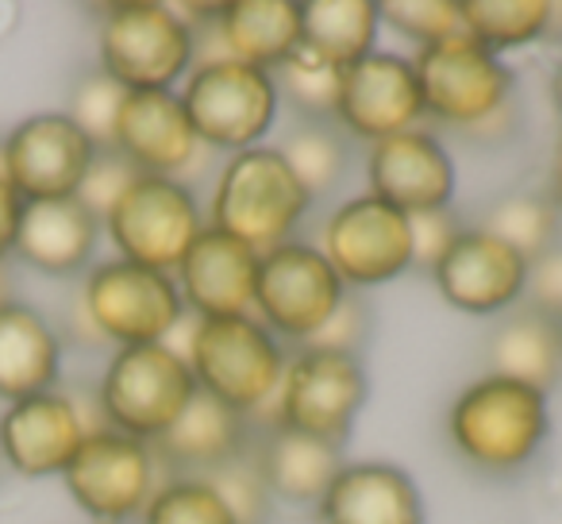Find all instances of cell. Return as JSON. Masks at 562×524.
Returning a JSON list of instances; mask_svg holds the SVG:
<instances>
[{"label": "cell", "mask_w": 562, "mask_h": 524, "mask_svg": "<svg viewBox=\"0 0 562 524\" xmlns=\"http://www.w3.org/2000/svg\"><path fill=\"white\" fill-rule=\"evenodd\" d=\"M0 174H4V150H0Z\"/></svg>", "instance_id": "45"}, {"label": "cell", "mask_w": 562, "mask_h": 524, "mask_svg": "<svg viewBox=\"0 0 562 524\" xmlns=\"http://www.w3.org/2000/svg\"><path fill=\"white\" fill-rule=\"evenodd\" d=\"M4 178L24 201L78 197L97 147L66 112H35L20 120L4 140Z\"/></svg>", "instance_id": "15"}, {"label": "cell", "mask_w": 562, "mask_h": 524, "mask_svg": "<svg viewBox=\"0 0 562 524\" xmlns=\"http://www.w3.org/2000/svg\"><path fill=\"white\" fill-rule=\"evenodd\" d=\"M370 328H374V316H370V305L359 298V293H347L344 305L331 313V321L308 339L305 347H321V352H339V355H362V344L370 339Z\"/></svg>", "instance_id": "38"}, {"label": "cell", "mask_w": 562, "mask_h": 524, "mask_svg": "<svg viewBox=\"0 0 562 524\" xmlns=\"http://www.w3.org/2000/svg\"><path fill=\"white\" fill-rule=\"evenodd\" d=\"M250 439H255V421H247L235 409L220 405L209 393L196 390V398L178 416V424L150 447H155V459L166 470V478L173 475L209 478L220 467L239 459V455H247Z\"/></svg>", "instance_id": "22"}, {"label": "cell", "mask_w": 562, "mask_h": 524, "mask_svg": "<svg viewBox=\"0 0 562 524\" xmlns=\"http://www.w3.org/2000/svg\"><path fill=\"white\" fill-rule=\"evenodd\" d=\"M551 104H554V112H559V120H562V58L554 63V70H551Z\"/></svg>", "instance_id": "42"}, {"label": "cell", "mask_w": 562, "mask_h": 524, "mask_svg": "<svg viewBox=\"0 0 562 524\" xmlns=\"http://www.w3.org/2000/svg\"><path fill=\"white\" fill-rule=\"evenodd\" d=\"M462 32L505 58V51L531 47L551 35L554 4L551 0H459Z\"/></svg>", "instance_id": "29"}, {"label": "cell", "mask_w": 562, "mask_h": 524, "mask_svg": "<svg viewBox=\"0 0 562 524\" xmlns=\"http://www.w3.org/2000/svg\"><path fill=\"white\" fill-rule=\"evenodd\" d=\"M370 398V378L362 359L321 347H297L285 363V378L270 405V421L278 428H293L316 436L324 444L344 447L355 432L362 405Z\"/></svg>", "instance_id": "9"}, {"label": "cell", "mask_w": 562, "mask_h": 524, "mask_svg": "<svg viewBox=\"0 0 562 524\" xmlns=\"http://www.w3.org/2000/svg\"><path fill=\"white\" fill-rule=\"evenodd\" d=\"M20 216H24V197L12 189V181L0 174V258L12 255L20 232Z\"/></svg>", "instance_id": "41"}, {"label": "cell", "mask_w": 562, "mask_h": 524, "mask_svg": "<svg viewBox=\"0 0 562 524\" xmlns=\"http://www.w3.org/2000/svg\"><path fill=\"white\" fill-rule=\"evenodd\" d=\"M4 301H9V298H4V293H0V305H4Z\"/></svg>", "instance_id": "46"}, {"label": "cell", "mask_w": 562, "mask_h": 524, "mask_svg": "<svg viewBox=\"0 0 562 524\" xmlns=\"http://www.w3.org/2000/svg\"><path fill=\"white\" fill-rule=\"evenodd\" d=\"M250 455H255L273 501L313 505V509L324 498V490L331 486V478L339 475V467L347 462L344 447L324 444V439L305 436V432L278 428V424H266L262 432L255 428Z\"/></svg>", "instance_id": "25"}, {"label": "cell", "mask_w": 562, "mask_h": 524, "mask_svg": "<svg viewBox=\"0 0 562 524\" xmlns=\"http://www.w3.org/2000/svg\"><path fill=\"white\" fill-rule=\"evenodd\" d=\"M490 375L551 393L562 378V324L516 305L490 332Z\"/></svg>", "instance_id": "27"}, {"label": "cell", "mask_w": 562, "mask_h": 524, "mask_svg": "<svg viewBox=\"0 0 562 524\" xmlns=\"http://www.w3.org/2000/svg\"><path fill=\"white\" fill-rule=\"evenodd\" d=\"M101 70L127 93H166L196 66V35L173 4L124 0L109 4L97 32Z\"/></svg>", "instance_id": "4"}, {"label": "cell", "mask_w": 562, "mask_h": 524, "mask_svg": "<svg viewBox=\"0 0 562 524\" xmlns=\"http://www.w3.org/2000/svg\"><path fill=\"white\" fill-rule=\"evenodd\" d=\"M413 224V267L420 270H436L439 258L451 250V243L462 235V220L454 216V209H439V212H424V216H408Z\"/></svg>", "instance_id": "39"}, {"label": "cell", "mask_w": 562, "mask_h": 524, "mask_svg": "<svg viewBox=\"0 0 562 524\" xmlns=\"http://www.w3.org/2000/svg\"><path fill=\"white\" fill-rule=\"evenodd\" d=\"M63 375V339L35 309L20 301L0 305V398L24 401L47 393Z\"/></svg>", "instance_id": "26"}, {"label": "cell", "mask_w": 562, "mask_h": 524, "mask_svg": "<svg viewBox=\"0 0 562 524\" xmlns=\"http://www.w3.org/2000/svg\"><path fill=\"white\" fill-rule=\"evenodd\" d=\"M313 204V193L297 181L281 150L262 143L224 158L204 224L266 255L281 243L297 239V227L305 224Z\"/></svg>", "instance_id": "2"}, {"label": "cell", "mask_w": 562, "mask_h": 524, "mask_svg": "<svg viewBox=\"0 0 562 524\" xmlns=\"http://www.w3.org/2000/svg\"><path fill=\"white\" fill-rule=\"evenodd\" d=\"M551 201L559 204V212H562V150H559V158H554V189H551Z\"/></svg>", "instance_id": "43"}, {"label": "cell", "mask_w": 562, "mask_h": 524, "mask_svg": "<svg viewBox=\"0 0 562 524\" xmlns=\"http://www.w3.org/2000/svg\"><path fill=\"white\" fill-rule=\"evenodd\" d=\"M139 178V170H135L132 163H127L124 155H120L116 147L109 150H97L93 163H89V174L81 178V189H78V201L86 204L93 216H109L112 204L124 197V189L132 186V181Z\"/></svg>", "instance_id": "37"}, {"label": "cell", "mask_w": 562, "mask_h": 524, "mask_svg": "<svg viewBox=\"0 0 562 524\" xmlns=\"http://www.w3.org/2000/svg\"><path fill=\"white\" fill-rule=\"evenodd\" d=\"M204 35H216L220 55L278 74L301 51V0H232Z\"/></svg>", "instance_id": "24"}, {"label": "cell", "mask_w": 562, "mask_h": 524, "mask_svg": "<svg viewBox=\"0 0 562 524\" xmlns=\"http://www.w3.org/2000/svg\"><path fill=\"white\" fill-rule=\"evenodd\" d=\"M196 398V378L186 352L173 344L116 347L97 386V405L109 428L155 444L178 424Z\"/></svg>", "instance_id": "7"}, {"label": "cell", "mask_w": 562, "mask_h": 524, "mask_svg": "<svg viewBox=\"0 0 562 524\" xmlns=\"http://www.w3.org/2000/svg\"><path fill=\"white\" fill-rule=\"evenodd\" d=\"M89 428L66 390H47L12 401L0 413V451L9 470L24 478L66 475Z\"/></svg>", "instance_id": "20"}, {"label": "cell", "mask_w": 562, "mask_h": 524, "mask_svg": "<svg viewBox=\"0 0 562 524\" xmlns=\"http://www.w3.org/2000/svg\"><path fill=\"white\" fill-rule=\"evenodd\" d=\"M424 116L459 132H482L497 124L513 104L516 70L467 32L413 51Z\"/></svg>", "instance_id": "5"}, {"label": "cell", "mask_w": 562, "mask_h": 524, "mask_svg": "<svg viewBox=\"0 0 562 524\" xmlns=\"http://www.w3.org/2000/svg\"><path fill=\"white\" fill-rule=\"evenodd\" d=\"M74 505L97 524H124L143 516L147 501L162 486L155 447L116 428L89 432L63 475Z\"/></svg>", "instance_id": "13"}, {"label": "cell", "mask_w": 562, "mask_h": 524, "mask_svg": "<svg viewBox=\"0 0 562 524\" xmlns=\"http://www.w3.org/2000/svg\"><path fill=\"white\" fill-rule=\"evenodd\" d=\"M258 255L235 235H224L204 224L173 282L186 301V313L196 321H224V316H255V286H258Z\"/></svg>", "instance_id": "19"}, {"label": "cell", "mask_w": 562, "mask_h": 524, "mask_svg": "<svg viewBox=\"0 0 562 524\" xmlns=\"http://www.w3.org/2000/svg\"><path fill=\"white\" fill-rule=\"evenodd\" d=\"M551 436V401L543 390L501 375L462 386L447 409V439L482 475H513L543 451Z\"/></svg>", "instance_id": "1"}, {"label": "cell", "mask_w": 562, "mask_h": 524, "mask_svg": "<svg viewBox=\"0 0 562 524\" xmlns=\"http://www.w3.org/2000/svg\"><path fill=\"white\" fill-rule=\"evenodd\" d=\"M78 298L104 344L116 347L170 344L173 328L186 316L173 275L135 267L127 258H109L89 270Z\"/></svg>", "instance_id": "11"}, {"label": "cell", "mask_w": 562, "mask_h": 524, "mask_svg": "<svg viewBox=\"0 0 562 524\" xmlns=\"http://www.w3.org/2000/svg\"><path fill=\"white\" fill-rule=\"evenodd\" d=\"M209 482L216 486L220 498L227 501L235 524H266L270 521L273 493H270V486H266V478H262V470H258L250 447H247V455H239L235 462L220 467L216 475H209Z\"/></svg>", "instance_id": "36"}, {"label": "cell", "mask_w": 562, "mask_h": 524, "mask_svg": "<svg viewBox=\"0 0 562 524\" xmlns=\"http://www.w3.org/2000/svg\"><path fill=\"white\" fill-rule=\"evenodd\" d=\"M439 298L467 316H505L524 301L528 258L490 235L485 227H462L431 270Z\"/></svg>", "instance_id": "16"}, {"label": "cell", "mask_w": 562, "mask_h": 524, "mask_svg": "<svg viewBox=\"0 0 562 524\" xmlns=\"http://www.w3.org/2000/svg\"><path fill=\"white\" fill-rule=\"evenodd\" d=\"M278 81L281 104H290L301 120H331L336 112V89H339V70L316 63L308 55H293L290 63L273 74Z\"/></svg>", "instance_id": "33"}, {"label": "cell", "mask_w": 562, "mask_h": 524, "mask_svg": "<svg viewBox=\"0 0 562 524\" xmlns=\"http://www.w3.org/2000/svg\"><path fill=\"white\" fill-rule=\"evenodd\" d=\"M9 475V462H4V451H0V478Z\"/></svg>", "instance_id": "44"}, {"label": "cell", "mask_w": 562, "mask_h": 524, "mask_svg": "<svg viewBox=\"0 0 562 524\" xmlns=\"http://www.w3.org/2000/svg\"><path fill=\"white\" fill-rule=\"evenodd\" d=\"M459 170L443 143L424 127L390 135L367 150V193L405 216L451 209Z\"/></svg>", "instance_id": "17"}, {"label": "cell", "mask_w": 562, "mask_h": 524, "mask_svg": "<svg viewBox=\"0 0 562 524\" xmlns=\"http://www.w3.org/2000/svg\"><path fill=\"white\" fill-rule=\"evenodd\" d=\"M178 97L212 155L216 150L220 155H239V150L262 147L281 112V93L273 74L227 55L201 58L189 70Z\"/></svg>", "instance_id": "6"}, {"label": "cell", "mask_w": 562, "mask_h": 524, "mask_svg": "<svg viewBox=\"0 0 562 524\" xmlns=\"http://www.w3.org/2000/svg\"><path fill=\"white\" fill-rule=\"evenodd\" d=\"M104 232L116 247V258L173 275L204 232V212L189 181L139 174L109 209Z\"/></svg>", "instance_id": "8"}, {"label": "cell", "mask_w": 562, "mask_h": 524, "mask_svg": "<svg viewBox=\"0 0 562 524\" xmlns=\"http://www.w3.org/2000/svg\"><path fill=\"white\" fill-rule=\"evenodd\" d=\"M378 0H301V55L347 70L378 51Z\"/></svg>", "instance_id": "28"}, {"label": "cell", "mask_w": 562, "mask_h": 524, "mask_svg": "<svg viewBox=\"0 0 562 524\" xmlns=\"http://www.w3.org/2000/svg\"><path fill=\"white\" fill-rule=\"evenodd\" d=\"M101 216L86 209L78 197H58V201H24L16 247L12 255L32 270L50 278H74L89 267L101 243Z\"/></svg>", "instance_id": "23"}, {"label": "cell", "mask_w": 562, "mask_h": 524, "mask_svg": "<svg viewBox=\"0 0 562 524\" xmlns=\"http://www.w3.org/2000/svg\"><path fill=\"white\" fill-rule=\"evenodd\" d=\"M321 255L347 290H374L413 270V224L374 193L347 197L321 227Z\"/></svg>", "instance_id": "12"}, {"label": "cell", "mask_w": 562, "mask_h": 524, "mask_svg": "<svg viewBox=\"0 0 562 524\" xmlns=\"http://www.w3.org/2000/svg\"><path fill=\"white\" fill-rule=\"evenodd\" d=\"M520 305L562 324V243L539 255L536 263H528V286H524Z\"/></svg>", "instance_id": "40"}, {"label": "cell", "mask_w": 562, "mask_h": 524, "mask_svg": "<svg viewBox=\"0 0 562 524\" xmlns=\"http://www.w3.org/2000/svg\"><path fill=\"white\" fill-rule=\"evenodd\" d=\"M321 524H424V493L397 462H344L324 498L316 501Z\"/></svg>", "instance_id": "21"}, {"label": "cell", "mask_w": 562, "mask_h": 524, "mask_svg": "<svg viewBox=\"0 0 562 524\" xmlns=\"http://www.w3.org/2000/svg\"><path fill=\"white\" fill-rule=\"evenodd\" d=\"M424 120L420 81L413 58L397 51H374L355 66L339 70L331 124L359 143H382L390 135L413 132Z\"/></svg>", "instance_id": "14"}, {"label": "cell", "mask_w": 562, "mask_h": 524, "mask_svg": "<svg viewBox=\"0 0 562 524\" xmlns=\"http://www.w3.org/2000/svg\"><path fill=\"white\" fill-rule=\"evenodd\" d=\"M273 147L290 163V170L297 174L301 186L313 193V201L339 189V181L347 178V166H351L347 135L331 120H297Z\"/></svg>", "instance_id": "30"}, {"label": "cell", "mask_w": 562, "mask_h": 524, "mask_svg": "<svg viewBox=\"0 0 562 524\" xmlns=\"http://www.w3.org/2000/svg\"><path fill=\"white\" fill-rule=\"evenodd\" d=\"M382 27L397 32L416 51L462 32L459 0H382Z\"/></svg>", "instance_id": "34"}, {"label": "cell", "mask_w": 562, "mask_h": 524, "mask_svg": "<svg viewBox=\"0 0 562 524\" xmlns=\"http://www.w3.org/2000/svg\"><path fill=\"white\" fill-rule=\"evenodd\" d=\"M124 97H127V89L120 86V81H112L104 70H93L74 86L66 116L89 135V143H93L97 150H109L112 135H116V116H120Z\"/></svg>", "instance_id": "35"}, {"label": "cell", "mask_w": 562, "mask_h": 524, "mask_svg": "<svg viewBox=\"0 0 562 524\" xmlns=\"http://www.w3.org/2000/svg\"><path fill=\"white\" fill-rule=\"evenodd\" d=\"M143 524H235V516L209 478L173 475L147 501Z\"/></svg>", "instance_id": "32"}, {"label": "cell", "mask_w": 562, "mask_h": 524, "mask_svg": "<svg viewBox=\"0 0 562 524\" xmlns=\"http://www.w3.org/2000/svg\"><path fill=\"white\" fill-rule=\"evenodd\" d=\"M477 227L497 235L505 247H513L528 263H536L539 255H547V250L562 243V212L547 193L501 197V201H493V209L485 212V220Z\"/></svg>", "instance_id": "31"}, {"label": "cell", "mask_w": 562, "mask_h": 524, "mask_svg": "<svg viewBox=\"0 0 562 524\" xmlns=\"http://www.w3.org/2000/svg\"><path fill=\"white\" fill-rule=\"evenodd\" d=\"M347 293L351 290L316 243L290 239L266 250L258 263L255 321H262L285 347H305L344 305Z\"/></svg>", "instance_id": "10"}, {"label": "cell", "mask_w": 562, "mask_h": 524, "mask_svg": "<svg viewBox=\"0 0 562 524\" xmlns=\"http://www.w3.org/2000/svg\"><path fill=\"white\" fill-rule=\"evenodd\" d=\"M112 147L127 158L139 174L186 181L201 166L204 155H212L196 135L178 89L166 93H127L116 116Z\"/></svg>", "instance_id": "18"}, {"label": "cell", "mask_w": 562, "mask_h": 524, "mask_svg": "<svg viewBox=\"0 0 562 524\" xmlns=\"http://www.w3.org/2000/svg\"><path fill=\"white\" fill-rule=\"evenodd\" d=\"M186 359L196 390L250 421L273 405L290 352L255 316H224V321L193 324Z\"/></svg>", "instance_id": "3"}]
</instances>
